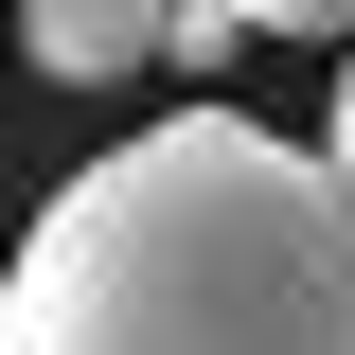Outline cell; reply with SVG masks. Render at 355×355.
Masks as SVG:
<instances>
[{
    "label": "cell",
    "instance_id": "2",
    "mask_svg": "<svg viewBox=\"0 0 355 355\" xmlns=\"http://www.w3.org/2000/svg\"><path fill=\"white\" fill-rule=\"evenodd\" d=\"M178 18H196V0H18V53H36L53 89H125V71L178 53Z\"/></svg>",
    "mask_w": 355,
    "mask_h": 355
},
{
    "label": "cell",
    "instance_id": "1",
    "mask_svg": "<svg viewBox=\"0 0 355 355\" xmlns=\"http://www.w3.org/2000/svg\"><path fill=\"white\" fill-rule=\"evenodd\" d=\"M0 355H355V178L249 107H178L36 214Z\"/></svg>",
    "mask_w": 355,
    "mask_h": 355
},
{
    "label": "cell",
    "instance_id": "4",
    "mask_svg": "<svg viewBox=\"0 0 355 355\" xmlns=\"http://www.w3.org/2000/svg\"><path fill=\"white\" fill-rule=\"evenodd\" d=\"M320 160L355 178V53H338V107H320Z\"/></svg>",
    "mask_w": 355,
    "mask_h": 355
},
{
    "label": "cell",
    "instance_id": "3",
    "mask_svg": "<svg viewBox=\"0 0 355 355\" xmlns=\"http://www.w3.org/2000/svg\"><path fill=\"white\" fill-rule=\"evenodd\" d=\"M231 18H249V36H338L355 53V0H231Z\"/></svg>",
    "mask_w": 355,
    "mask_h": 355
}]
</instances>
